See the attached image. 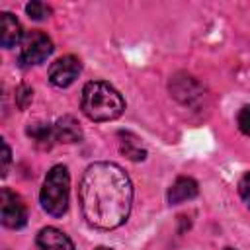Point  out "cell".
Listing matches in <instances>:
<instances>
[{"label":"cell","instance_id":"11","mask_svg":"<svg viewBox=\"0 0 250 250\" xmlns=\"http://www.w3.org/2000/svg\"><path fill=\"white\" fill-rule=\"evenodd\" d=\"M27 135L31 137V141H35L43 148H49L53 145V141H57L55 127H51L49 123H31L27 127Z\"/></svg>","mask_w":250,"mask_h":250},{"label":"cell","instance_id":"1","mask_svg":"<svg viewBox=\"0 0 250 250\" xmlns=\"http://www.w3.org/2000/svg\"><path fill=\"white\" fill-rule=\"evenodd\" d=\"M80 209L88 225L111 230L121 227L131 211L133 184L115 162H94L86 168L78 188Z\"/></svg>","mask_w":250,"mask_h":250},{"label":"cell","instance_id":"5","mask_svg":"<svg viewBox=\"0 0 250 250\" xmlns=\"http://www.w3.org/2000/svg\"><path fill=\"white\" fill-rule=\"evenodd\" d=\"M0 217L2 225L8 229H21L27 223V207L23 199L8 188L0 191Z\"/></svg>","mask_w":250,"mask_h":250},{"label":"cell","instance_id":"10","mask_svg":"<svg viewBox=\"0 0 250 250\" xmlns=\"http://www.w3.org/2000/svg\"><path fill=\"white\" fill-rule=\"evenodd\" d=\"M55 139L59 143H76L82 139L80 123L72 115H64L55 123Z\"/></svg>","mask_w":250,"mask_h":250},{"label":"cell","instance_id":"14","mask_svg":"<svg viewBox=\"0 0 250 250\" xmlns=\"http://www.w3.org/2000/svg\"><path fill=\"white\" fill-rule=\"evenodd\" d=\"M236 123H238V129L250 137V105H244L240 111H238V117H236Z\"/></svg>","mask_w":250,"mask_h":250},{"label":"cell","instance_id":"15","mask_svg":"<svg viewBox=\"0 0 250 250\" xmlns=\"http://www.w3.org/2000/svg\"><path fill=\"white\" fill-rule=\"evenodd\" d=\"M238 193H240L242 201L250 207V172H246V174L240 178V182H238Z\"/></svg>","mask_w":250,"mask_h":250},{"label":"cell","instance_id":"9","mask_svg":"<svg viewBox=\"0 0 250 250\" xmlns=\"http://www.w3.org/2000/svg\"><path fill=\"white\" fill-rule=\"evenodd\" d=\"M199 193V186L193 178H188V176H180L168 189V203L170 205H178V203H184L188 199H193L195 195Z\"/></svg>","mask_w":250,"mask_h":250},{"label":"cell","instance_id":"17","mask_svg":"<svg viewBox=\"0 0 250 250\" xmlns=\"http://www.w3.org/2000/svg\"><path fill=\"white\" fill-rule=\"evenodd\" d=\"M12 156V152H10V146H8V143L6 141H2V176H6L8 174V166H10V158Z\"/></svg>","mask_w":250,"mask_h":250},{"label":"cell","instance_id":"7","mask_svg":"<svg viewBox=\"0 0 250 250\" xmlns=\"http://www.w3.org/2000/svg\"><path fill=\"white\" fill-rule=\"evenodd\" d=\"M37 248L39 250H74L72 240L55 227H45L37 234Z\"/></svg>","mask_w":250,"mask_h":250},{"label":"cell","instance_id":"12","mask_svg":"<svg viewBox=\"0 0 250 250\" xmlns=\"http://www.w3.org/2000/svg\"><path fill=\"white\" fill-rule=\"evenodd\" d=\"M119 139H121L119 141V148H121V152L127 158H131V160H145L146 150L141 146L137 137H133L131 133H119Z\"/></svg>","mask_w":250,"mask_h":250},{"label":"cell","instance_id":"2","mask_svg":"<svg viewBox=\"0 0 250 250\" xmlns=\"http://www.w3.org/2000/svg\"><path fill=\"white\" fill-rule=\"evenodd\" d=\"M80 107L92 121H111L123 113L125 102L111 84L104 80H92L82 88Z\"/></svg>","mask_w":250,"mask_h":250},{"label":"cell","instance_id":"3","mask_svg":"<svg viewBox=\"0 0 250 250\" xmlns=\"http://www.w3.org/2000/svg\"><path fill=\"white\" fill-rule=\"evenodd\" d=\"M68 193H70L68 170L62 164H57L45 176V182L39 193L41 207L53 217H62L68 209Z\"/></svg>","mask_w":250,"mask_h":250},{"label":"cell","instance_id":"18","mask_svg":"<svg viewBox=\"0 0 250 250\" xmlns=\"http://www.w3.org/2000/svg\"><path fill=\"white\" fill-rule=\"evenodd\" d=\"M94 250H113V248H107V246H98V248H94Z\"/></svg>","mask_w":250,"mask_h":250},{"label":"cell","instance_id":"13","mask_svg":"<svg viewBox=\"0 0 250 250\" xmlns=\"http://www.w3.org/2000/svg\"><path fill=\"white\" fill-rule=\"evenodd\" d=\"M25 12H27V16H29L31 20L41 21V20L49 18L51 8H49L47 4H43V2H39V0H33V2H29V4L25 6Z\"/></svg>","mask_w":250,"mask_h":250},{"label":"cell","instance_id":"6","mask_svg":"<svg viewBox=\"0 0 250 250\" xmlns=\"http://www.w3.org/2000/svg\"><path fill=\"white\" fill-rule=\"evenodd\" d=\"M80 70H82V62L76 57L66 55V57L57 59L49 66V80L57 88H66V86H70L78 78Z\"/></svg>","mask_w":250,"mask_h":250},{"label":"cell","instance_id":"4","mask_svg":"<svg viewBox=\"0 0 250 250\" xmlns=\"http://www.w3.org/2000/svg\"><path fill=\"white\" fill-rule=\"evenodd\" d=\"M51 53H53L51 37L47 33H43L41 29H31V31L23 33V39L20 43L18 59L23 66H31V64L43 62Z\"/></svg>","mask_w":250,"mask_h":250},{"label":"cell","instance_id":"16","mask_svg":"<svg viewBox=\"0 0 250 250\" xmlns=\"http://www.w3.org/2000/svg\"><path fill=\"white\" fill-rule=\"evenodd\" d=\"M31 96H33V92H31L27 86H20V88H18V94H16V98H18V105L23 109V107L31 102Z\"/></svg>","mask_w":250,"mask_h":250},{"label":"cell","instance_id":"19","mask_svg":"<svg viewBox=\"0 0 250 250\" xmlns=\"http://www.w3.org/2000/svg\"><path fill=\"white\" fill-rule=\"evenodd\" d=\"M225 250H234V248H225Z\"/></svg>","mask_w":250,"mask_h":250},{"label":"cell","instance_id":"8","mask_svg":"<svg viewBox=\"0 0 250 250\" xmlns=\"http://www.w3.org/2000/svg\"><path fill=\"white\" fill-rule=\"evenodd\" d=\"M23 39L21 33V25L18 21L16 16H12L10 12H2L0 14V43L4 49H12L16 45H20Z\"/></svg>","mask_w":250,"mask_h":250}]
</instances>
